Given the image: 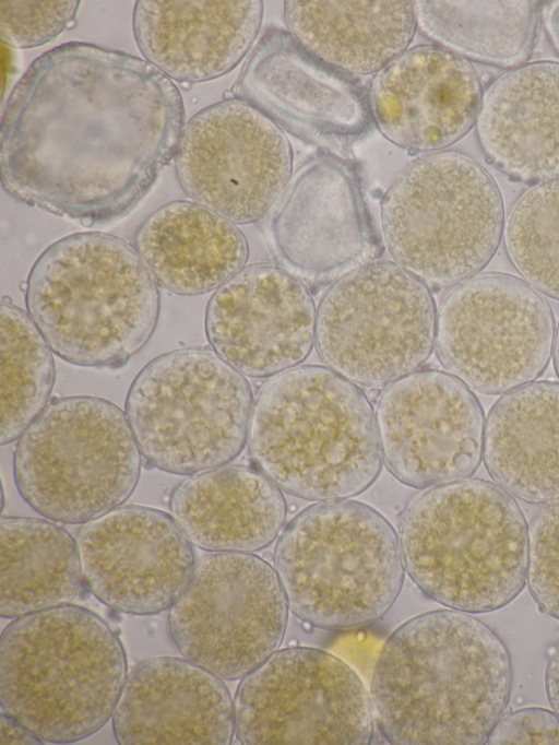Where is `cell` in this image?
<instances>
[{"instance_id":"obj_1","label":"cell","mask_w":559,"mask_h":745,"mask_svg":"<svg viewBox=\"0 0 559 745\" xmlns=\"http://www.w3.org/2000/svg\"><path fill=\"white\" fill-rule=\"evenodd\" d=\"M185 105L146 60L84 42L37 57L1 117L4 191L85 226L115 222L175 158Z\"/></svg>"},{"instance_id":"obj_2","label":"cell","mask_w":559,"mask_h":745,"mask_svg":"<svg viewBox=\"0 0 559 745\" xmlns=\"http://www.w3.org/2000/svg\"><path fill=\"white\" fill-rule=\"evenodd\" d=\"M512 665L501 638L456 610L417 615L395 629L376 661L374 721L395 745H480L504 716Z\"/></svg>"},{"instance_id":"obj_3","label":"cell","mask_w":559,"mask_h":745,"mask_svg":"<svg viewBox=\"0 0 559 745\" xmlns=\"http://www.w3.org/2000/svg\"><path fill=\"white\" fill-rule=\"evenodd\" d=\"M247 441L262 473L308 500L359 495L381 471L369 399L324 366H296L272 376L253 402Z\"/></svg>"},{"instance_id":"obj_4","label":"cell","mask_w":559,"mask_h":745,"mask_svg":"<svg viewBox=\"0 0 559 745\" xmlns=\"http://www.w3.org/2000/svg\"><path fill=\"white\" fill-rule=\"evenodd\" d=\"M25 304L57 356L82 367L119 368L151 339L159 292L129 243L81 232L41 252L26 281Z\"/></svg>"},{"instance_id":"obj_5","label":"cell","mask_w":559,"mask_h":745,"mask_svg":"<svg viewBox=\"0 0 559 745\" xmlns=\"http://www.w3.org/2000/svg\"><path fill=\"white\" fill-rule=\"evenodd\" d=\"M127 676L118 635L88 608L31 613L2 631L1 709L43 741L73 743L100 730Z\"/></svg>"},{"instance_id":"obj_6","label":"cell","mask_w":559,"mask_h":745,"mask_svg":"<svg viewBox=\"0 0 559 745\" xmlns=\"http://www.w3.org/2000/svg\"><path fill=\"white\" fill-rule=\"evenodd\" d=\"M399 542L409 578L452 610H499L526 583L525 517L515 499L489 481L463 478L417 495L403 512Z\"/></svg>"},{"instance_id":"obj_7","label":"cell","mask_w":559,"mask_h":745,"mask_svg":"<svg viewBox=\"0 0 559 745\" xmlns=\"http://www.w3.org/2000/svg\"><path fill=\"white\" fill-rule=\"evenodd\" d=\"M273 559L292 613L326 630L379 619L404 582L395 530L355 500L321 501L298 512L281 531Z\"/></svg>"},{"instance_id":"obj_8","label":"cell","mask_w":559,"mask_h":745,"mask_svg":"<svg viewBox=\"0 0 559 745\" xmlns=\"http://www.w3.org/2000/svg\"><path fill=\"white\" fill-rule=\"evenodd\" d=\"M385 246L407 272L431 288L476 275L493 258L504 230L499 187L487 169L459 152L408 165L381 201Z\"/></svg>"},{"instance_id":"obj_9","label":"cell","mask_w":559,"mask_h":745,"mask_svg":"<svg viewBox=\"0 0 559 745\" xmlns=\"http://www.w3.org/2000/svg\"><path fill=\"white\" fill-rule=\"evenodd\" d=\"M142 458L120 407L97 397H66L49 403L19 438L13 477L44 518L81 524L124 504Z\"/></svg>"},{"instance_id":"obj_10","label":"cell","mask_w":559,"mask_h":745,"mask_svg":"<svg viewBox=\"0 0 559 745\" xmlns=\"http://www.w3.org/2000/svg\"><path fill=\"white\" fill-rule=\"evenodd\" d=\"M253 402L241 372L214 351L186 347L153 358L138 372L124 413L151 466L191 475L242 451Z\"/></svg>"},{"instance_id":"obj_11","label":"cell","mask_w":559,"mask_h":745,"mask_svg":"<svg viewBox=\"0 0 559 745\" xmlns=\"http://www.w3.org/2000/svg\"><path fill=\"white\" fill-rule=\"evenodd\" d=\"M437 309L429 287L401 265L372 261L322 296L316 347L355 385L379 388L417 370L435 347Z\"/></svg>"},{"instance_id":"obj_12","label":"cell","mask_w":559,"mask_h":745,"mask_svg":"<svg viewBox=\"0 0 559 745\" xmlns=\"http://www.w3.org/2000/svg\"><path fill=\"white\" fill-rule=\"evenodd\" d=\"M288 603L263 558L213 552L198 560L169 607L168 634L187 660L223 679L245 677L278 650Z\"/></svg>"},{"instance_id":"obj_13","label":"cell","mask_w":559,"mask_h":745,"mask_svg":"<svg viewBox=\"0 0 559 745\" xmlns=\"http://www.w3.org/2000/svg\"><path fill=\"white\" fill-rule=\"evenodd\" d=\"M555 317L545 297L504 273L474 275L442 298L435 350L469 389L502 394L535 381L552 354Z\"/></svg>"},{"instance_id":"obj_14","label":"cell","mask_w":559,"mask_h":745,"mask_svg":"<svg viewBox=\"0 0 559 745\" xmlns=\"http://www.w3.org/2000/svg\"><path fill=\"white\" fill-rule=\"evenodd\" d=\"M234 719L246 745H368L376 722L354 670L310 647L280 649L242 677Z\"/></svg>"},{"instance_id":"obj_15","label":"cell","mask_w":559,"mask_h":745,"mask_svg":"<svg viewBox=\"0 0 559 745\" xmlns=\"http://www.w3.org/2000/svg\"><path fill=\"white\" fill-rule=\"evenodd\" d=\"M261 227L277 265L306 286L332 285L382 252L356 167L325 150L298 165Z\"/></svg>"},{"instance_id":"obj_16","label":"cell","mask_w":559,"mask_h":745,"mask_svg":"<svg viewBox=\"0 0 559 745\" xmlns=\"http://www.w3.org/2000/svg\"><path fill=\"white\" fill-rule=\"evenodd\" d=\"M174 161L183 192L238 225L262 218L293 174L282 129L234 97L189 119Z\"/></svg>"},{"instance_id":"obj_17","label":"cell","mask_w":559,"mask_h":745,"mask_svg":"<svg viewBox=\"0 0 559 745\" xmlns=\"http://www.w3.org/2000/svg\"><path fill=\"white\" fill-rule=\"evenodd\" d=\"M376 424L386 469L430 488L467 478L483 460L485 417L472 390L449 372L415 370L381 392Z\"/></svg>"},{"instance_id":"obj_18","label":"cell","mask_w":559,"mask_h":745,"mask_svg":"<svg viewBox=\"0 0 559 745\" xmlns=\"http://www.w3.org/2000/svg\"><path fill=\"white\" fill-rule=\"evenodd\" d=\"M230 92L280 128L325 151L345 150L373 122L369 92L360 80L275 27L260 38Z\"/></svg>"},{"instance_id":"obj_19","label":"cell","mask_w":559,"mask_h":745,"mask_svg":"<svg viewBox=\"0 0 559 745\" xmlns=\"http://www.w3.org/2000/svg\"><path fill=\"white\" fill-rule=\"evenodd\" d=\"M83 582L108 607L152 615L169 608L188 582L192 543L174 517L120 506L91 520L76 536Z\"/></svg>"},{"instance_id":"obj_20","label":"cell","mask_w":559,"mask_h":745,"mask_svg":"<svg viewBox=\"0 0 559 745\" xmlns=\"http://www.w3.org/2000/svg\"><path fill=\"white\" fill-rule=\"evenodd\" d=\"M308 287L278 265L252 263L223 283L205 310L213 351L245 376L265 378L296 367L316 341Z\"/></svg>"},{"instance_id":"obj_21","label":"cell","mask_w":559,"mask_h":745,"mask_svg":"<svg viewBox=\"0 0 559 745\" xmlns=\"http://www.w3.org/2000/svg\"><path fill=\"white\" fill-rule=\"evenodd\" d=\"M372 121L390 142L408 151H439L462 139L483 99L476 69L438 46L406 49L371 82Z\"/></svg>"},{"instance_id":"obj_22","label":"cell","mask_w":559,"mask_h":745,"mask_svg":"<svg viewBox=\"0 0 559 745\" xmlns=\"http://www.w3.org/2000/svg\"><path fill=\"white\" fill-rule=\"evenodd\" d=\"M112 729L121 745H228L234 701L209 670L186 658L158 657L128 674Z\"/></svg>"},{"instance_id":"obj_23","label":"cell","mask_w":559,"mask_h":745,"mask_svg":"<svg viewBox=\"0 0 559 745\" xmlns=\"http://www.w3.org/2000/svg\"><path fill=\"white\" fill-rule=\"evenodd\" d=\"M260 0H140L133 36L144 60L171 81L195 84L230 72L251 48Z\"/></svg>"},{"instance_id":"obj_24","label":"cell","mask_w":559,"mask_h":745,"mask_svg":"<svg viewBox=\"0 0 559 745\" xmlns=\"http://www.w3.org/2000/svg\"><path fill=\"white\" fill-rule=\"evenodd\" d=\"M476 132L486 159L510 179L559 178V62L502 74L483 95Z\"/></svg>"},{"instance_id":"obj_25","label":"cell","mask_w":559,"mask_h":745,"mask_svg":"<svg viewBox=\"0 0 559 745\" xmlns=\"http://www.w3.org/2000/svg\"><path fill=\"white\" fill-rule=\"evenodd\" d=\"M171 515L195 546L251 553L281 533L286 501L259 469L225 464L188 475L170 496Z\"/></svg>"},{"instance_id":"obj_26","label":"cell","mask_w":559,"mask_h":745,"mask_svg":"<svg viewBox=\"0 0 559 745\" xmlns=\"http://www.w3.org/2000/svg\"><path fill=\"white\" fill-rule=\"evenodd\" d=\"M134 246L164 288L197 296L218 288L240 271L249 246L236 224L186 200L166 203L138 228Z\"/></svg>"},{"instance_id":"obj_27","label":"cell","mask_w":559,"mask_h":745,"mask_svg":"<svg viewBox=\"0 0 559 745\" xmlns=\"http://www.w3.org/2000/svg\"><path fill=\"white\" fill-rule=\"evenodd\" d=\"M483 461L513 497L559 498V382L533 381L498 399L485 419Z\"/></svg>"},{"instance_id":"obj_28","label":"cell","mask_w":559,"mask_h":745,"mask_svg":"<svg viewBox=\"0 0 559 745\" xmlns=\"http://www.w3.org/2000/svg\"><path fill=\"white\" fill-rule=\"evenodd\" d=\"M284 16L308 51L352 75L382 70L407 49L417 26L407 0H288Z\"/></svg>"},{"instance_id":"obj_29","label":"cell","mask_w":559,"mask_h":745,"mask_svg":"<svg viewBox=\"0 0 559 745\" xmlns=\"http://www.w3.org/2000/svg\"><path fill=\"white\" fill-rule=\"evenodd\" d=\"M0 573L2 617L70 604L83 581L76 540L48 519L2 518Z\"/></svg>"},{"instance_id":"obj_30","label":"cell","mask_w":559,"mask_h":745,"mask_svg":"<svg viewBox=\"0 0 559 745\" xmlns=\"http://www.w3.org/2000/svg\"><path fill=\"white\" fill-rule=\"evenodd\" d=\"M421 33L438 46L477 62L518 68L528 59L539 1H413Z\"/></svg>"},{"instance_id":"obj_31","label":"cell","mask_w":559,"mask_h":745,"mask_svg":"<svg viewBox=\"0 0 559 745\" xmlns=\"http://www.w3.org/2000/svg\"><path fill=\"white\" fill-rule=\"evenodd\" d=\"M0 444H12L47 406L55 380L49 344L32 318L2 300Z\"/></svg>"},{"instance_id":"obj_32","label":"cell","mask_w":559,"mask_h":745,"mask_svg":"<svg viewBox=\"0 0 559 745\" xmlns=\"http://www.w3.org/2000/svg\"><path fill=\"white\" fill-rule=\"evenodd\" d=\"M503 239L508 258L524 281L559 300V178L533 185L520 196Z\"/></svg>"},{"instance_id":"obj_33","label":"cell","mask_w":559,"mask_h":745,"mask_svg":"<svg viewBox=\"0 0 559 745\" xmlns=\"http://www.w3.org/2000/svg\"><path fill=\"white\" fill-rule=\"evenodd\" d=\"M78 0L0 1V37L12 48L28 49L53 40L75 24Z\"/></svg>"},{"instance_id":"obj_34","label":"cell","mask_w":559,"mask_h":745,"mask_svg":"<svg viewBox=\"0 0 559 745\" xmlns=\"http://www.w3.org/2000/svg\"><path fill=\"white\" fill-rule=\"evenodd\" d=\"M526 583L538 607L559 620V498L546 502L528 528Z\"/></svg>"},{"instance_id":"obj_35","label":"cell","mask_w":559,"mask_h":745,"mask_svg":"<svg viewBox=\"0 0 559 745\" xmlns=\"http://www.w3.org/2000/svg\"><path fill=\"white\" fill-rule=\"evenodd\" d=\"M486 744H559V718L544 708H524L504 714Z\"/></svg>"},{"instance_id":"obj_36","label":"cell","mask_w":559,"mask_h":745,"mask_svg":"<svg viewBox=\"0 0 559 745\" xmlns=\"http://www.w3.org/2000/svg\"><path fill=\"white\" fill-rule=\"evenodd\" d=\"M43 740L31 732L11 716L1 713L2 744H43Z\"/></svg>"},{"instance_id":"obj_37","label":"cell","mask_w":559,"mask_h":745,"mask_svg":"<svg viewBox=\"0 0 559 745\" xmlns=\"http://www.w3.org/2000/svg\"><path fill=\"white\" fill-rule=\"evenodd\" d=\"M545 689L552 711L559 718V642L548 659L545 671Z\"/></svg>"},{"instance_id":"obj_38","label":"cell","mask_w":559,"mask_h":745,"mask_svg":"<svg viewBox=\"0 0 559 745\" xmlns=\"http://www.w3.org/2000/svg\"><path fill=\"white\" fill-rule=\"evenodd\" d=\"M543 23L552 47L559 55V1L547 2L543 10Z\"/></svg>"},{"instance_id":"obj_39","label":"cell","mask_w":559,"mask_h":745,"mask_svg":"<svg viewBox=\"0 0 559 745\" xmlns=\"http://www.w3.org/2000/svg\"><path fill=\"white\" fill-rule=\"evenodd\" d=\"M552 360L556 374L559 378V324L555 332L554 346H552Z\"/></svg>"}]
</instances>
